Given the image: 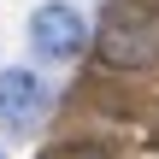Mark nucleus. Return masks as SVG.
I'll list each match as a JSON object with an SVG mask.
<instances>
[{
    "mask_svg": "<svg viewBox=\"0 0 159 159\" xmlns=\"http://www.w3.org/2000/svg\"><path fill=\"white\" fill-rule=\"evenodd\" d=\"M30 47H35L47 65H71V59H83V47H89V18H83L71 0H47V6L30 12Z\"/></svg>",
    "mask_w": 159,
    "mask_h": 159,
    "instance_id": "f03ea898",
    "label": "nucleus"
},
{
    "mask_svg": "<svg viewBox=\"0 0 159 159\" xmlns=\"http://www.w3.org/2000/svg\"><path fill=\"white\" fill-rule=\"evenodd\" d=\"M41 159H112L100 142H65V148H47Z\"/></svg>",
    "mask_w": 159,
    "mask_h": 159,
    "instance_id": "20e7f679",
    "label": "nucleus"
},
{
    "mask_svg": "<svg viewBox=\"0 0 159 159\" xmlns=\"http://www.w3.org/2000/svg\"><path fill=\"white\" fill-rule=\"evenodd\" d=\"M100 59L112 71H153L159 65V12L142 0H112L100 18Z\"/></svg>",
    "mask_w": 159,
    "mask_h": 159,
    "instance_id": "f257e3e1",
    "label": "nucleus"
},
{
    "mask_svg": "<svg viewBox=\"0 0 159 159\" xmlns=\"http://www.w3.org/2000/svg\"><path fill=\"white\" fill-rule=\"evenodd\" d=\"M47 77L41 71H30V65H6L0 71V124L6 130H35L41 124V112H47Z\"/></svg>",
    "mask_w": 159,
    "mask_h": 159,
    "instance_id": "7ed1b4c3",
    "label": "nucleus"
}]
</instances>
